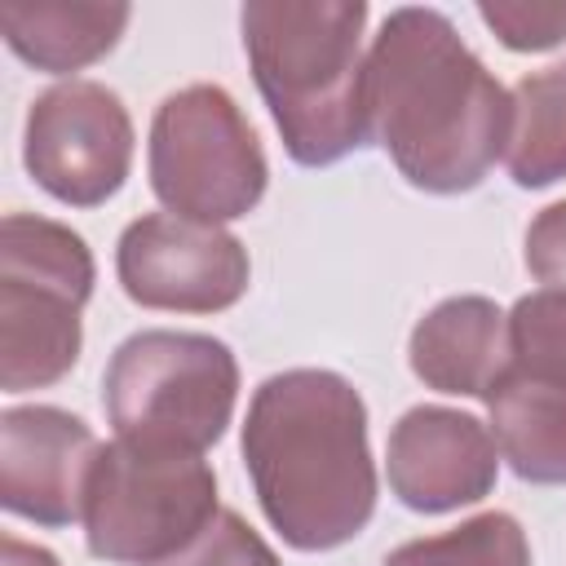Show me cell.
Segmentation results:
<instances>
[{"instance_id": "obj_1", "label": "cell", "mask_w": 566, "mask_h": 566, "mask_svg": "<svg viewBox=\"0 0 566 566\" xmlns=\"http://www.w3.org/2000/svg\"><path fill=\"white\" fill-rule=\"evenodd\" d=\"M367 128L407 186L464 195L509 150L513 97L447 13L402 4L367 49Z\"/></svg>"}, {"instance_id": "obj_2", "label": "cell", "mask_w": 566, "mask_h": 566, "mask_svg": "<svg viewBox=\"0 0 566 566\" xmlns=\"http://www.w3.org/2000/svg\"><path fill=\"white\" fill-rule=\"evenodd\" d=\"M239 451L265 522L296 553H332L376 513L367 402L340 371L265 376L252 389Z\"/></svg>"}, {"instance_id": "obj_3", "label": "cell", "mask_w": 566, "mask_h": 566, "mask_svg": "<svg viewBox=\"0 0 566 566\" xmlns=\"http://www.w3.org/2000/svg\"><path fill=\"white\" fill-rule=\"evenodd\" d=\"M239 27L292 164L327 168L371 142L363 0H248Z\"/></svg>"}, {"instance_id": "obj_4", "label": "cell", "mask_w": 566, "mask_h": 566, "mask_svg": "<svg viewBox=\"0 0 566 566\" xmlns=\"http://www.w3.org/2000/svg\"><path fill=\"white\" fill-rule=\"evenodd\" d=\"M97 265L80 230L9 212L0 221V389L27 394L57 385L84 349V305Z\"/></svg>"}, {"instance_id": "obj_5", "label": "cell", "mask_w": 566, "mask_h": 566, "mask_svg": "<svg viewBox=\"0 0 566 566\" xmlns=\"http://www.w3.org/2000/svg\"><path fill=\"white\" fill-rule=\"evenodd\" d=\"M239 402V358L208 332L146 327L115 345L102 407L115 438L203 455L221 442Z\"/></svg>"}, {"instance_id": "obj_6", "label": "cell", "mask_w": 566, "mask_h": 566, "mask_svg": "<svg viewBox=\"0 0 566 566\" xmlns=\"http://www.w3.org/2000/svg\"><path fill=\"white\" fill-rule=\"evenodd\" d=\"M146 172L172 217L203 226L248 217L270 186L261 137L221 84H186L155 106Z\"/></svg>"}, {"instance_id": "obj_7", "label": "cell", "mask_w": 566, "mask_h": 566, "mask_svg": "<svg viewBox=\"0 0 566 566\" xmlns=\"http://www.w3.org/2000/svg\"><path fill=\"white\" fill-rule=\"evenodd\" d=\"M217 513V473L203 455L115 438L97 451L80 522L97 562L155 566L181 553Z\"/></svg>"}, {"instance_id": "obj_8", "label": "cell", "mask_w": 566, "mask_h": 566, "mask_svg": "<svg viewBox=\"0 0 566 566\" xmlns=\"http://www.w3.org/2000/svg\"><path fill=\"white\" fill-rule=\"evenodd\" d=\"M133 115L124 97L97 80H62L44 88L22 128V164L31 181L66 203L97 208L128 181L133 168Z\"/></svg>"}, {"instance_id": "obj_9", "label": "cell", "mask_w": 566, "mask_h": 566, "mask_svg": "<svg viewBox=\"0 0 566 566\" xmlns=\"http://www.w3.org/2000/svg\"><path fill=\"white\" fill-rule=\"evenodd\" d=\"M115 279L142 310L221 314L248 296L252 261L243 239L221 226L146 212L115 243Z\"/></svg>"}, {"instance_id": "obj_10", "label": "cell", "mask_w": 566, "mask_h": 566, "mask_svg": "<svg viewBox=\"0 0 566 566\" xmlns=\"http://www.w3.org/2000/svg\"><path fill=\"white\" fill-rule=\"evenodd\" d=\"M385 478L402 509L451 513L495 491L500 447L491 424L460 407L420 402L407 407L385 442Z\"/></svg>"}, {"instance_id": "obj_11", "label": "cell", "mask_w": 566, "mask_h": 566, "mask_svg": "<svg viewBox=\"0 0 566 566\" xmlns=\"http://www.w3.org/2000/svg\"><path fill=\"white\" fill-rule=\"evenodd\" d=\"M97 433L66 407L31 402L0 411V504L35 526H71L84 517Z\"/></svg>"}, {"instance_id": "obj_12", "label": "cell", "mask_w": 566, "mask_h": 566, "mask_svg": "<svg viewBox=\"0 0 566 566\" xmlns=\"http://www.w3.org/2000/svg\"><path fill=\"white\" fill-rule=\"evenodd\" d=\"M407 363L424 389L486 398L513 367L509 314L491 296H447L411 327Z\"/></svg>"}, {"instance_id": "obj_13", "label": "cell", "mask_w": 566, "mask_h": 566, "mask_svg": "<svg viewBox=\"0 0 566 566\" xmlns=\"http://www.w3.org/2000/svg\"><path fill=\"white\" fill-rule=\"evenodd\" d=\"M133 9L124 0H4L0 35L27 66L44 75H71L102 62Z\"/></svg>"}, {"instance_id": "obj_14", "label": "cell", "mask_w": 566, "mask_h": 566, "mask_svg": "<svg viewBox=\"0 0 566 566\" xmlns=\"http://www.w3.org/2000/svg\"><path fill=\"white\" fill-rule=\"evenodd\" d=\"M500 460L531 486H566V380L509 367L486 394Z\"/></svg>"}, {"instance_id": "obj_15", "label": "cell", "mask_w": 566, "mask_h": 566, "mask_svg": "<svg viewBox=\"0 0 566 566\" xmlns=\"http://www.w3.org/2000/svg\"><path fill=\"white\" fill-rule=\"evenodd\" d=\"M509 128V177L522 190H544L566 177V57L526 71L513 84Z\"/></svg>"}, {"instance_id": "obj_16", "label": "cell", "mask_w": 566, "mask_h": 566, "mask_svg": "<svg viewBox=\"0 0 566 566\" xmlns=\"http://www.w3.org/2000/svg\"><path fill=\"white\" fill-rule=\"evenodd\" d=\"M385 566H531V539L513 513L486 509L451 531L398 544Z\"/></svg>"}, {"instance_id": "obj_17", "label": "cell", "mask_w": 566, "mask_h": 566, "mask_svg": "<svg viewBox=\"0 0 566 566\" xmlns=\"http://www.w3.org/2000/svg\"><path fill=\"white\" fill-rule=\"evenodd\" d=\"M509 349L517 371L566 380V292H526L509 310Z\"/></svg>"}, {"instance_id": "obj_18", "label": "cell", "mask_w": 566, "mask_h": 566, "mask_svg": "<svg viewBox=\"0 0 566 566\" xmlns=\"http://www.w3.org/2000/svg\"><path fill=\"white\" fill-rule=\"evenodd\" d=\"M155 566H283V562L261 539V531L248 526L243 513L221 509L181 553H172V557H164Z\"/></svg>"}, {"instance_id": "obj_19", "label": "cell", "mask_w": 566, "mask_h": 566, "mask_svg": "<svg viewBox=\"0 0 566 566\" xmlns=\"http://www.w3.org/2000/svg\"><path fill=\"white\" fill-rule=\"evenodd\" d=\"M478 18L513 53H544L566 44V0H482Z\"/></svg>"}, {"instance_id": "obj_20", "label": "cell", "mask_w": 566, "mask_h": 566, "mask_svg": "<svg viewBox=\"0 0 566 566\" xmlns=\"http://www.w3.org/2000/svg\"><path fill=\"white\" fill-rule=\"evenodd\" d=\"M522 261H526L535 283H544L553 292H566V199L535 212V221L526 226Z\"/></svg>"}, {"instance_id": "obj_21", "label": "cell", "mask_w": 566, "mask_h": 566, "mask_svg": "<svg viewBox=\"0 0 566 566\" xmlns=\"http://www.w3.org/2000/svg\"><path fill=\"white\" fill-rule=\"evenodd\" d=\"M0 566H62V562L44 544H27L18 535H4L0 539Z\"/></svg>"}]
</instances>
